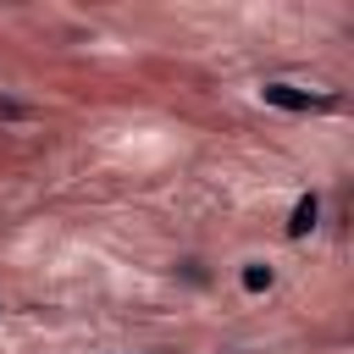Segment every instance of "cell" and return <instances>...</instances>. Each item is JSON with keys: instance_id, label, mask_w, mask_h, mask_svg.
Here are the masks:
<instances>
[{"instance_id": "6da1fadb", "label": "cell", "mask_w": 354, "mask_h": 354, "mask_svg": "<svg viewBox=\"0 0 354 354\" xmlns=\"http://www.w3.org/2000/svg\"><path fill=\"white\" fill-rule=\"evenodd\" d=\"M260 100L277 105V111H337V94H332V88L315 94V88H293V83H266Z\"/></svg>"}, {"instance_id": "277c9868", "label": "cell", "mask_w": 354, "mask_h": 354, "mask_svg": "<svg viewBox=\"0 0 354 354\" xmlns=\"http://www.w3.org/2000/svg\"><path fill=\"white\" fill-rule=\"evenodd\" d=\"M0 116H6V122H22V116H33V111H28L22 100H0Z\"/></svg>"}, {"instance_id": "3957f363", "label": "cell", "mask_w": 354, "mask_h": 354, "mask_svg": "<svg viewBox=\"0 0 354 354\" xmlns=\"http://www.w3.org/2000/svg\"><path fill=\"white\" fill-rule=\"evenodd\" d=\"M243 288H249V293H266V288H271V266H266V260H249V266H243Z\"/></svg>"}, {"instance_id": "7a4b0ae2", "label": "cell", "mask_w": 354, "mask_h": 354, "mask_svg": "<svg viewBox=\"0 0 354 354\" xmlns=\"http://www.w3.org/2000/svg\"><path fill=\"white\" fill-rule=\"evenodd\" d=\"M315 216H321V199H315V194H299V205H293V216H288V238H310Z\"/></svg>"}]
</instances>
